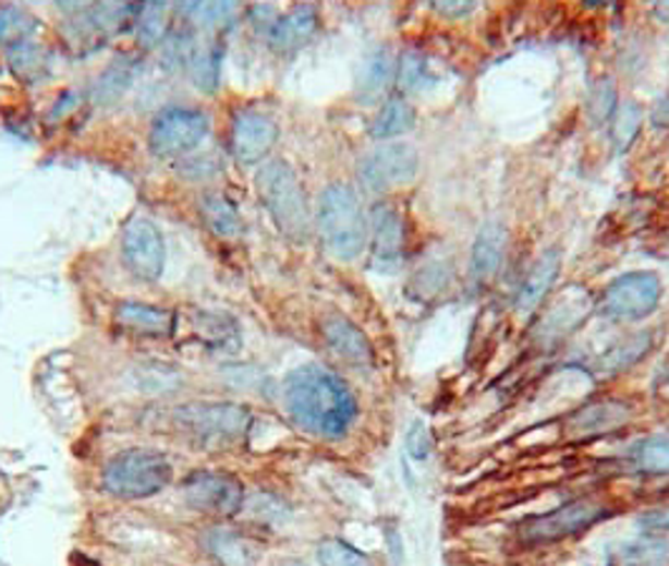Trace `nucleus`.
<instances>
[{"label": "nucleus", "mask_w": 669, "mask_h": 566, "mask_svg": "<svg viewBox=\"0 0 669 566\" xmlns=\"http://www.w3.org/2000/svg\"><path fill=\"white\" fill-rule=\"evenodd\" d=\"M169 28V8L165 3H146L136 13V36L146 48L165 40Z\"/></svg>", "instance_id": "obj_24"}, {"label": "nucleus", "mask_w": 669, "mask_h": 566, "mask_svg": "<svg viewBox=\"0 0 669 566\" xmlns=\"http://www.w3.org/2000/svg\"><path fill=\"white\" fill-rule=\"evenodd\" d=\"M506 244H509V232L499 221H488V225L481 227L471 250V273L478 282H488L499 275L506 257Z\"/></svg>", "instance_id": "obj_15"}, {"label": "nucleus", "mask_w": 669, "mask_h": 566, "mask_svg": "<svg viewBox=\"0 0 669 566\" xmlns=\"http://www.w3.org/2000/svg\"><path fill=\"white\" fill-rule=\"evenodd\" d=\"M121 254H124V265L129 273L144 282H157L165 273V237L159 227L146 217L129 219L121 237Z\"/></svg>", "instance_id": "obj_10"}, {"label": "nucleus", "mask_w": 669, "mask_h": 566, "mask_svg": "<svg viewBox=\"0 0 669 566\" xmlns=\"http://www.w3.org/2000/svg\"><path fill=\"white\" fill-rule=\"evenodd\" d=\"M662 300V280L655 273H627L607 287L601 298L604 315L634 323L655 313Z\"/></svg>", "instance_id": "obj_7"}, {"label": "nucleus", "mask_w": 669, "mask_h": 566, "mask_svg": "<svg viewBox=\"0 0 669 566\" xmlns=\"http://www.w3.org/2000/svg\"><path fill=\"white\" fill-rule=\"evenodd\" d=\"M277 124L267 113L244 109L234 113L232 121V149L242 164H259L277 144Z\"/></svg>", "instance_id": "obj_13"}, {"label": "nucleus", "mask_w": 669, "mask_h": 566, "mask_svg": "<svg viewBox=\"0 0 669 566\" xmlns=\"http://www.w3.org/2000/svg\"><path fill=\"white\" fill-rule=\"evenodd\" d=\"M405 446H408V454H411L415 461H423V458H428V454H430V433L426 431V425L415 423L413 429L408 431Z\"/></svg>", "instance_id": "obj_36"}, {"label": "nucleus", "mask_w": 669, "mask_h": 566, "mask_svg": "<svg viewBox=\"0 0 669 566\" xmlns=\"http://www.w3.org/2000/svg\"><path fill=\"white\" fill-rule=\"evenodd\" d=\"M617 111V86L611 79H599L597 84L589 88L586 96V117H589L592 127L609 124Z\"/></svg>", "instance_id": "obj_27"}, {"label": "nucleus", "mask_w": 669, "mask_h": 566, "mask_svg": "<svg viewBox=\"0 0 669 566\" xmlns=\"http://www.w3.org/2000/svg\"><path fill=\"white\" fill-rule=\"evenodd\" d=\"M199 212L204 225H207L217 237H234L240 234L242 219L236 215V209L230 202L224 200L219 192H207L199 200Z\"/></svg>", "instance_id": "obj_22"}, {"label": "nucleus", "mask_w": 669, "mask_h": 566, "mask_svg": "<svg viewBox=\"0 0 669 566\" xmlns=\"http://www.w3.org/2000/svg\"><path fill=\"white\" fill-rule=\"evenodd\" d=\"M171 481V466L157 450H121L106 463L104 486L121 498H149L165 491Z\"/></svg>", "instance_id": "obj_4"}, {"label": "nucleus", "mask_w": 669, "mask_h": 566, "mask_svg": "<svg viewBox=\"0 0 669 566\" xmlns=\"http://www.w3.org/2000/svg\"><path fill=\"white\" fill-rule=\"evenodd\" d=\"M657 13L662 15V19H667V21H669V5H659V8H657Z\"/></svg>", "instance_id": "obj_41"}, {"label": "nucleus", "mask_w": 669, "mask_h": 566, "mask_svg": "<svg viewBox=\"0 0 669 566\" xmlns=\"http://www.w3.org/2000/svg\"><path fill=\"white\" fill-rule=\"evenodd\" d=\"M186 13L192 15L194 21L207 23V26H215V23H224L230 21L234 15V5L232 3H192L184 8Z\"/></svg>", "instance_id": "obj_35"}, {"label": "nucleus", "mask_w": 669, "mask_h": 566, "mask_svg": "<svg viewBox=\"0 0 669 566\" xmlns=\"http://www.w3.org/2000/svg\"><path fill=\"white\" fill-rule=\"evenodd\" d=\"M415 124V109L403 98H388L386 104L380 106V111L375 113L370 134L375 139H393L401 136L405 131H411Z\"/></svg>", "instance_id": "obj_21"}, {"label": "nucleus", "mask_w": 669, "mask_h": 566, "mask_svg": "<svg viewBox=\"0 0 669 566\" xmlns=\"http://www.w3.org/2000/svg\"><path fill=\"white\" fill-rule=\"evenodd\" d=\"M284 566H305V564H284Z\"/></svg>", "instance_id": "obj_43"}, {"label": "nucleus", "mask_w": 669, "mask_h": 566, "mask_svg": "<svg viewBox=\"0 0 669 566\" xmlns=\"http://www.w3.org/2000/svg\"><path fill=\"white\" fill-rule=\"evenodd\" d=\"M396 59L388 48H375V51L363 61L361 71H357V98L363 104H375L378 98L388 92L390 81L396 73Z\"/></svg>", "instance_id": "obj_18"}, {"label": "nucleus", "mask_w": 669, "mask_h": 566, "mask_svg": "<svg viewBox=\"0 0 669 566\" xmlns=\"http://www.w3.org/2000/svg\"><path fill=\"white\" fill-rule=\"evenodd\" d=\"M652 348V338L647 333L634 335V338L619 342V346L611 348L607 356L601 358V368L604 371H624V368H632L634 363H640L644 358V352Z\"/></svg>", "instance_id": "obj_29"}, {"label": "nucleus", "mask_w": 669, "mask_h": 566, "mask_svg": "<svg viewBox=\"0 0 669 566\" xmlns=\"http://www.w3.org/2000/svg\"><path fill=\"white\" fill-rule=\"evenodd\" d=\"M177 423L202 443H232L247 431V408L234 404H190L177 410Z\"/></svg>", "instance_id": "obj_9"}, {"label": "nucleus", "mask_w": 669, "mask_h": 566, "mask_svg": "<svg viewBox=\"0 0 669 566\" xmlns=\"http://www.w3.org/2000/svg\"><path fill=\"white\" fill-rule=\"evenodd\" d=\"M418 167L421 159L415 146L393 142L375 146L373 152L365 154L357 164V177L370 192H388L393 186L411 184L418 174Z\"/></svg>", "instance_id": "obj_8"}, {"label": "nucleus", "mask_w": 669, "mask_h": 566, "mask_svg": "<svg viewBox=\"0 0 669 566\" xmlns=\"http://www.w3.org/2000/svg\"><path fill=\"white\" fill-rule=\"evenodd\" d=\"M317 31V11L313 5H297L290 13L275 19L272 28L267 31V40L275 51H295L305 46Z\"/></svg>", "instance_id": "obj_17"}, {"label": "nucleus", "mask_w": 669, "mask_h": 566, "mask_svg": "<svg viewBox=\"0 0 669 566\" xmlns=\"http://www.w3.org/2000/svg\"><path fill=\"white\" fill-rule=\"evenodd\" d=\"M438 13H443V15H448V19H453V15H469L473 8V3H461V0H455V3H436L434 5Z\"/></svg>", "instance_id": "obj_38"}, {"label": "nucleus", "mask_w": 669, "mask_h": 566, "mask_svg": "<svg viewBox=\"0 0 669 566\" xmlns=\"http://www.w3.org/2000/svg\"><path fill=\"white\" fill-rule=\"evenodd\" d=\"M370 252L373 265L382 273L401 267L405 252V227L401 212L390 204H375L370 212Z\"/></svg>", "instance_id": "obj_12"}, {"label": "nucleus", "mask_w": 669, "mask_h": 566, "mask_svg": "<svg viewBox=\"0 0 669 566\" xmlns=\"http://www.w3.org/2000/svg\"><path fill=\"white\" fill-rule=\"evenodd\" d=\"M652 119H655L657 127H669V98H665V101L657 104L655 113H652Z\"/></svg>", "instance_id": "obj_39"}, {"label": "nucleus", "mask_w": 669, "mask_h": 566, "mask_svg": "<svg viewBox=\"0 0 669 566\" xmlns=\"http://www.w3.org/2000/svg\"><path fill=\"white\" fill-rule=\"evenodd\" d=\"M209 131L207 113L190 106H169L154 119L149 131L151 152L161 159L182 157V154L197 149Z\"/></svg>", "instance_id": "obj_6"}, {"label": "nucleus", "mask_w": 669, "mask_h": 566, "mask_svg": "<svg viewBox=\"0 0 669 566\" xmlns=\"http://www.w3.org/2000/svg\"><path fill=\"white\" fill-rule=\"evenodd\" d=\"M446 282H448V273L443 262H430V265H426L418 275H415L413 287L415 290H421L423 298H434L438 290H443Z\"/></svg>", "instance_id": "obj_34"}, {"label": "nucleus", "mask_w": 669, "mask_h": 566, "mask_svg": "<svg viewBox=\"0 0 669 566\" xmlns=\"http://www.w3.org/2000/svg\"><path fill=\"white\" fill-rule=\"evenodd\" d=\"M219 59H222V53H219L217 46H197L192 53V76L197 81V86L204 88V92H211V88L217 86L219 81Z\"/></svg>", "instance_id": "obj_32"}, {"label": "nucleus", "mask_w": 669, "mask_h": 566, "mask_svg": "<svg viewBox=\"0 0 669 566\" xmlns=\"http://www.w3.org/2000/svg\"><path fill=\"white\" fill-rule=\"evenodd\" d=\"M317 232L338 260H355L368 244V219L355 189L334 182L325 186L317 204Z\"/></svg>", "instance_id": "obj_2"}, {"label": "nucleus", "mask_w": 669, "mask_h": 566, "mask_svg": "<svg viewBox=\"0 0 669 566\" xmlns=\"http://www.w3.org/2000/svg\"><path fill=\"white\" fill-rule=\"evenodd\" d=\"M323 335L328 340V346L338 352L342 360L353 363L357 368L373 365V346L361 327L350 323L342 315H330L323 323Z\"/></svg>", "instance_id": "obj_14"}, {"label": "nucleus", "mask_w": 669, "mask_h": 566, "mask_svg": "<svg viewBox=\"0 0 669 566\" xmlns=\"http://www.w3.org/2000/svg\"><path fill=\"white\" fill-rule=\"evenodd\" d=\"M630 418V408L624 404H592L574 413L571 418V429L582 433V436H599V433H609L622 425Z\"/></svg>", "instance_id": "obj_20"}, {"label": "nucleus", "mask_w": 669, "mask_h": 566, "mask_svg": "<svg viewBox=\"0 0 669 566\" xmlns=\"http://www.w3.org/2000/svg\"><path fill=\"white\" fill-rule=\"evenodd\" d=\"M636 469L644 473H669V436H649L634 454Z\"/></svg>", "instance_id": "obj_31"}, {"label": "nucleus", "mask_w": 669, "mask_h": 566, "mask_svg": "<svg viewBox=\"0 0 669 566\" xmlns=\"http://www.w3.org/2000/svg\"><path fill=\"white\" fill-rule=\"evenodd\" d=\"M559 269H561V254L557 250L544 252L542 257L534 262L532 273L526 275V280L519 290L516 305H519L521 313H532L538 302L544 300V294L549 292V287L557 282Z\"/></svg>", "instance_id": "obj_19"}, {"label": "nucleus", "mask_w": 669, "mask_h": 566, "mask_svg": "<svg viewBox=\"0 0 669 566\" xmlns=\"http://www.w3.org/2000/svg\"><path fill=\"white\" fill-rule=\"evenodd\" d=\"M622 566H659L655 562H624Z\"/></svg>", "instance_id": "obj_40"}, {"label": "nucleus", "mask_w": 669, "mask_h": 566, "mask_svg": "<svg viewBox=\"0 0 669 566\" xmlns=\"http://www.w3.org/2000/svg\"><path fill=\"white\" fill-rule=\"evenodd\" d=\"M184 498L202 514L234 516L242 508L244 489L230 473L202 471L184 481Z\"/></svg>", "instance_id": "obj_11"}, {"label": "nucleus", "mask_w": 669, "mask_h": 566, "mask_svg": "<svg viewBox=\"0 0 669 566\" xmlns=\"http://www.w3.org/2000/svg\"><path fill=\"white\" fill-rule=\"evenodd\" d=\"M134 71H136V61L132 56H121V59L113 61L109 69L104 71L99 86H96V96H99L101 101H117V98L132 86Z\"/></svg>", "instance_id": "obj_26"}, {"label": "nucleus", "mask_w": 669, "mask_h": 566, "mask_svg": "<svg viewBox=\"0 0 669 566\" xmlns=\"http://www.w3.org/2000/svg\"><path fill=\"white\" fill-rule=\"evenodd\" d=\"M662 390H665V396L669 398V375H667V381H665V385H662Z\"/></svg>", "instance_id": "obj_42"}, {"label": "nucleus", "mask_w": 669, "mask_h": 566, "mask_svg": "<svg viewBox=\"0 0 669 566\" xmlns=\"http://www.w3.org/2000/svg\"><path fill=\"white\" fill-rule=\"evenodd\" d=\"M398 86H401V92L405 94H415L421 92V88L428 86V61L426 56L408 51L401 56V63H398Z\"/></svg>", "instance_id": "obj_33"}, {"label": "nucleus", "mask_w": 669, "mask_h": 566, "mask_svg": "<svg viewBox=\"0 0 669 566\" xmlns=\"http://www.w3.org/2000/svg\"><path fill=\"white\" fill-rule=\"evenodd\" d=\"M642 129V109L634 101H627L622 106H617L615 117L609 121V134L611 142L619 152L627 149V146H632V142L640 134Z\"/></svg>", "instance_id": "obj_28"}, {"label": "nucleus", "mask_w": 669, "mask_h": 566, "mask_svg": "<svg viewBox=\"0 0 669 566\" xmlns=\"http://www.w3.org/2000/svg\"><path fill=\"white\" fill-rule=\"evenodd\" d=\"M640 527L644 531H655V534H662L669 531V504H662L657 508H649L640 516Z\"/></svg>", "instance_id": "obj_37"}, {"label": "nucleus", "mask_w": 669, "mask_h": 566, "mask_svg": "<svg viewBox=\"0 0 669 566\" xmlns=\"http://www.w3.org/2000/svg\"><path fill=\"white\" fill-rule=\"evenodd\" d=\"M607 516V506L594 498H576L564 506L554 508L549 514L532 516L519 527V537L526 544H554V541L569 539L592 529Z\"/></svg>", "instance_id": "obj_5"}, {"label": "nucleus", "mask_w": 669, "mask_h": 566, "mask_svg": "<svg viewBox=\"0 0 669 566\" xmlns=\"http://www.w3.org/2000/svg\"><path fill=\"white\" fill-rule=\"evenodd\" d=\"M317 562L320 566H373L368 556L342 539H323L317 544Z\"/></svg>", "instance_id": "obj_30"}, {"label": "nucleus", "mask_w": 669, "mask_h": 566, "mask_svg": "<svg viewBox=\"0 0 669 566\" xmlns=\"http://www.w3.org/2000/svg\"><path fill=\"white\" fill-rule=\"evenodd\" d=\"M284 408L302 431L342 438L357 418V400L338 373L323 365H300L284 381Z\"/></svg>", "instance_id": "obj_1"}, {"label": "nucleus", "mask_w": 669, "mask_h": 566, "mask_svg": "<svg viewBox=\"0 0 669 566\" xmlns=\"http://www.w3.org/2000/svg\"><path fill=\"white\" fill-rule=\"evenodd\" d=\"M257 194L284 237H290L292 242L307 240L313 225L307 194L288 161L275 159L263 164V169L257 171Z\"/></svg>", "instance_id": "obj_3"}, {"label": "nucleus", "mask_w": 669, "mask_h": 566, "mask_svg": "<svg viewBox=\"0 0 669 566\" xmlns=\"http://www.w3.org/2000/svg\"><path fill=\"white\" fill-rule=\"evenodd\" d=\"M113 320L129 333L151 335V338H167V335L174 333L177 325L174 310L146 305V302H121L117 313H113Z\"/></svg>", "instance_id": "obj_16"}, {"label": "nucleus", "mask_w": 669, "mask_h": 566, "mask_svg": "<svg viewBox=\"0 0 669 566\" xmlns=\"http://www.w3.org/2000/svg\"><path fill=\"white\" fill-rule=\"evenodd\" d=\"M36 26L38 21L26 11V8L19 5L0 8V44L11 48L26 44V38L36 31Z\"/></svg>", "instance_id": "obj_25"}, {"label": "nucleus", "mask_w": 669, "mask_h": 566, "mask_svg": "<svg viewBox=\"0 0 669 566\" xmlns=\"http://www.w3.org/2000/svg\"><path fill=\"white\" fill-rule=\"evenodd\" d=\"M8 63H11L13 73L23 81H28V84H34V81L44 79L48 71V56L40 46L36 44H19L13 46L11 51H8Z\"/></svg>", "instance_id": "obj_23"}]
</instances>
